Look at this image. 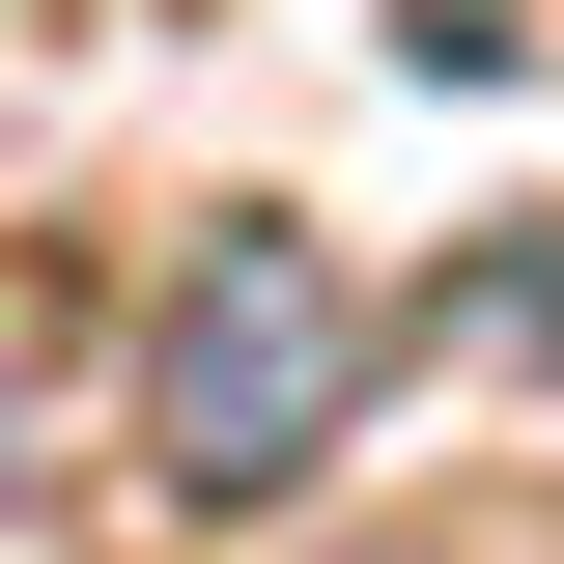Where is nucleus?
I'll use <instances>...</instances> for the list:
<instances>
[{
    "instance_id": "obj_1",
    "label": "nucleus",
    "mask_w": 564,
    "mask_h": 564,
    "mask_svg": "<svg viewBox=\"0 0 564 564\" xmlns=\"http://www.w3.org/2000/svg\"><path fill=\"white\" fill-rule=\"evenodd\" d=\"M339 395H367V311H339L311 226H226V254L170 282V339H141V452H170L198 508H282L311 452H339Z\"/></svg>"
}]
</instances>
